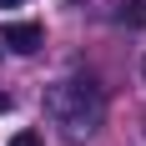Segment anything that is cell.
<instances>
[{"label": "cell", "mask_w": 146, "mask_h": 146, "mask_svg": "<svg viewBox=\"0 0 146 146\" xmlns=\"http://www.w3.org/2000/svg\"><path fill=\"white\" fill-rule=\"evenodd\" d=\"M10 146H40V136H35V131H15Z\"/></svg>", "instance_id": "obj_4"}, {"label": "cell", "mask_w": 146, "mask_h": 146, "mask_svg": "<svg viewBox=\"0 0 146 146\" xmlns=\"http://www.w3.org/2000/svg\"><path fill=\"white\" fill-rule=\"evenodd\" d=\"M0 111H10V96H0Z\"/></svg>", "instance_id": "obj_5"}, {"label": "cell", "mask_w": 146, "mask_h": 146, "mask_svg": "<svg viewBox=\"0 0 146 146\" xmlns=\"http://www.w3.org/2000/svg\"><path fill=\"white\" fill-rule=\"evenodd\" d=\"M45 116L60 126L66 141H86V136H96V126L106 121V101H101V91L91 86V81L71 76V81L45 86Z\"/></svg>", "instance_id": "obj_1"}, {"label": "cell", "mask_w": 146, "mask_h": 146, "mask_svg": "<svg viewBox=\"0 0 146 146\" xmlns=\"http://www.w3.org/2000/svg\"><path fill=\"white\" fill-rule=\"evenodd\" d=\"M121 20H131V25H146V0H121Z\"/></svg>", "instance_id": "obj_3"}, {"label": "cell", "mask_w": 146, "mask_h": 146, "mask_svg": "<svg viewBox=\"0 0 146 146\" xmlns=\"http://www.w3.org/2000/svg\"><path fill=\"white\" fill-rule=\"evenodd\" d=\"M40 40H45V30L35 25V20H15V25H5V35H0V45L15 50V56H35Z\"/></svg>", "instance_id": "obj_2"}, {"label": "cell", "mask_w": 146, "mask_h": 146, "mask_svg": "<svg viewBox=\"0 0 146 146\" xmlns=\"http://www.w3.org/2000/svg\"><path fill=\"white\" fill-rule=\"evenodd\" d=\"M0 5H25V0H0Z\"/></svg>", "instance_id": "obj_6"}]
</instances>
